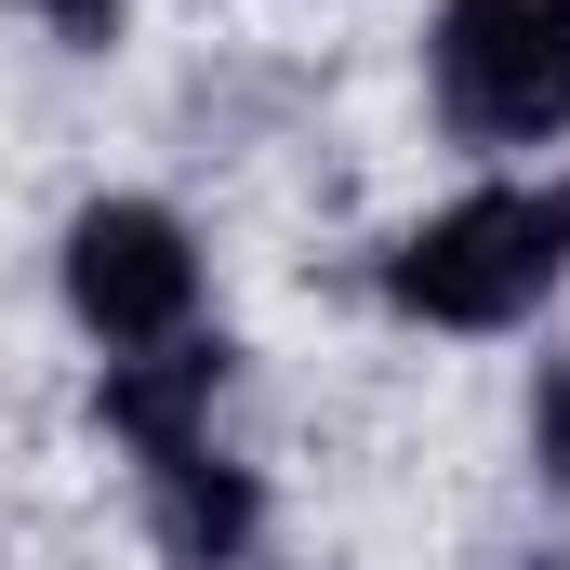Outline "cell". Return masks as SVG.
Here are the masks:
<instances>
[{"label":"cell","mask_w":570,"mask_h":570,"mask_svg":"<svg viewBox=\"0 0 570 570\" xmlns=\"http://www.w3.org/2000/svg\"><path fill=\"white\" fill-rule=\"evenodd\" d=\"M226 385H239L226 332H186L159 358H107L94 372V425L120 438L146 544L173 570H253V544H266V478L226 438Z\"/></svg>","instance_id":"cell-1"},{"label":"cell","mask_w":570,"mask_h":570,"mask_svg":"<svg viewBox=\"0 0 570 570\" xmlns=\"http://www.w3.org/2000/svg\"><path fill=\"white\" fill-rule=\"evenodd\" d=\"M570 292V173H478L372 253V305L412 332H531Z\"/></svg>","instance_id":"cell-2"},{"label":"cell","mask_w":570,"mask_h":570,"mask_svg":"<svg viewBox=\"0 0 570 570\" xmlns=\"http://www.w3.org/2000/svg\"><path fill=\"white\" fill-rule=\"evenodd\" d=\"M425 107L478 159H531L570 134V0H438L425 13Z\"/></svg>","instance_id":"cell-3"},{"label":"cell","mask_w":570,"mask_h":570,"mask_svg":"<svg viewBox=\"0 0 570 570\" xmlns=\"http://www.w3.org/2000/svg\"><path fill=\"white\" fill-rule=\"evenodd\" d=\"M53 292H67L94 358H159V345L199 332V226L173 199H146V186H107V199L67 213Z\"/></svg>","instance_id":"cell-4"},{"label":"cell","mask_w":570,"mask_h":570,"mask_svg":"<svg viewBox=\"0 0 570 570\" xmlns=\"http://www.w3.org/2000/svg\"><path fill=\"white\" fill-rule=\"evenodd\" d=\"M27 27H40L53 53H120V27H134V0H27Z\"/></svg>","instance_id":"cell-5"},{"label":"cell","mask_w":570,"mask_h":570,"mask_svg":"<svg viewBox=\"0 0 570 570\" xmlns=\"http://www.w3.org/2000/svg\"><path fill=\"white\" fill-rule=\"evenodd\" d=\"M531 464L570 491V358H544V372H531Z\"/></svg>","instance_id":"cell-6"}]
</instances>
